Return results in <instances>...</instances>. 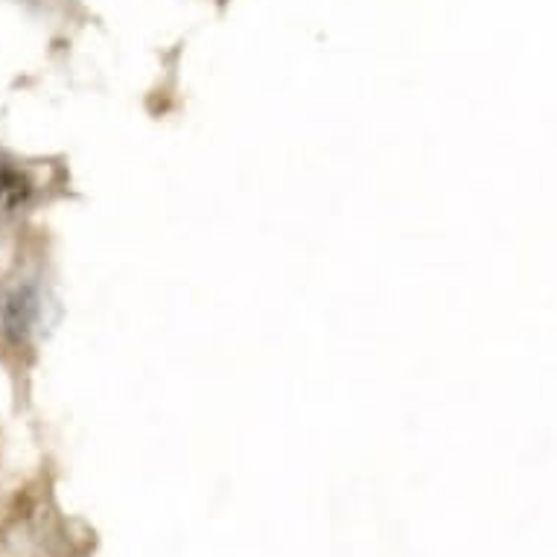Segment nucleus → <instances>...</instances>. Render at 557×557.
Here are the masks:
<instances>
[{
  "instance_id": "obj_1",
  "label": "nucleus",
  "mask_w": 557,
  "mask_h": 557,
  "mask_svg": "<svg viewBox=\"0 0 557 557\" xmlns=\"http://www.w3.org/2000/svg\"><path fill=\"white\" fill-rule=\"evenodd\" d=\"M0 316H4L6 336L15 342H24L38 316V292L32 286H15L13 292L4 298Z\"/></svg>"
},
{
  "instance_id": "obj_2",
  "label": "nucleus",
  "mask_w": 557,
  "mask_h": 557,
  "mask_svg": "<svg viewBox=\"0 0 557 557\" xmlns=\"http://www.w3.org/2000/svg\"><path fill=\"white\" fill-rule=\"evenodd\" d=\"M32 193L30 178L15 170V166H0V207L13 210L18 205H24Z\"/></svg>"
}]
</instances>
